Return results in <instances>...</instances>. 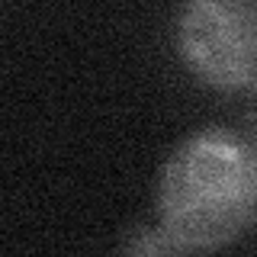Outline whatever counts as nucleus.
I'll use <instances>...</instances> for the list:
<instances>
[{"mask_svg": "<svg viewBox=\"0 0 257 257\" xmlns=\"http://www.w3.org/2000/svg\"><path fill=\"white\" fill-rule=\"evenodd\" d=\"M122 251H128V254H174V244L161 231V225H155V228H132L122 241Z\"/></svg>", "mask_w": 257, "mask_h": 257, "instance_id": "nucleus-3", "label": "nucleus"}, {"mask_svg": "<svg viewBox=\"0 0 257 257\" xmlns=\"http://www.w3.org/2000/svg\"><path fill=\"white\" fill-rule=\"evenodd\" d=\"M177 52L215 90H257V0H187L177 13Z\"/></svg>", "mask_w": 257, "mask_h": 257, "instance_id": "nucleus-2", "label": "nucleus"}, {"mask_svg": "<svg viewBox=\"0 0 257 257\" xmlns=\"http://www.w3.org/2000/svg\"><path fill=\"white\" fill-rule=\"evenodd\" d=\"M158 225L174 251H215L257 225V148L228 128L193 132L164 161Z\"/></svg>", "mask_w": 257, "mask_h": 257, "instance_id": "nucleus-1", "label": "nucleus"}, {"mask_svg": "<svg viewBox=\"0 0 257 257\" xmlns=\"http://www.w3.org/2000/svg\"><path fill=\"white\" fill-rule=\"evenodd\" d=\"M247 122H251V132H254V139H257V106L251 109V116H247Z\"/></svg>", "mask_w": 257, "mask_h": 257, "instance_id": "nucleus-4", "label": "nucleus"}]
</instances>
